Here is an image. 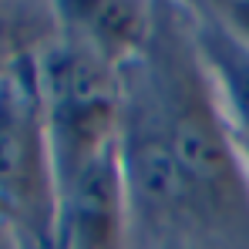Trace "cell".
Segmentation results:
<instances>
[{"label": "cell", "mask_w": 249, "mask_h": 249, "mask_svg": "<svg viewBox=\"0 0 249 249\" xmlns=\"http://www.w3.org/2000/svg\"><path fill=\"white\" fill-rule=\"evenodd\" d=\"M41 105L51 142V162L61 189L101 148L111 145L115 88L94 51L64 47L44 61Z\"/></svg>", "instance_id": "cell-1"}, {"label": "cell", "mask_w": 249, "mask_h": 249, "mask_svg": "<svg viewBox=\"0 0 249 249\" xmlns=\"http://www.w3.org/2000/svg\"><path fill=\"white\" fill-rule=\"evenodd\" d=\"M51 142L41 88L24 61L0 78V226L44 236L51 215Z\"/></svg>", "instance_id": "cell-2"}, {"label": "cell", "mask_w": 249, "mask_h": 249, "mask_svg": "<svg viewBox=\"0 0 249 249\" xmlns=\"http://www.w3.org/2000/svg\"><path fill=\"white\" fill-rule=\"evenodd\" d=\"M175 98L178 101L165 115V128L175 165L185 178L189 209L215 215L222 222L243 215L246 178L226 142V131L219 128L202 94H192L189 88H182Z\"/></svg>", "instance_id": "cell-3"}, {"label": "cell", "mask_w": 249, "mask_h": 249, "mask_svg": "<svg viewBox=\"0 0 249 249\" xmlns=\"http://www.w3.org/2000/svg\"><path fill=\"white\" fill-rule=\"evenodd\" d=\"M122 243V162L101 148L64 185L61 249H118Z\"/></svg>", "instance_id": "cell-4"}, {"label": "cell", "mask_w": 249, "mask_h": 249, "mask_svg": "<svg viewBox=\"0 0 249 249\" xmlns=\"http://www.w3.org/2000/svg\"><path fill=\"white\" fill-rule=\"evenodd\" d=\"M122 172H128L135 196L142 199L145 212L168 219V215L189 209V192H185V178H182L175 155H172L165 115L131 135Z\"/></svg>", "instance_id": "cell-5"}, {"label": "cell", "mask_w": 249, "mask_h": 249, "mask_svg": "<svg viewBox=\"0 0 249 249\" xmlns=\"http://www.w3.org/2000/svg\"><path fill=\"white\" fill-rule=\"evenodd\" d=\"M202 44H206V54L219 81L226 88V98H229L236 118L249 131V51L226 34H206Z\"/></svg>", "instance_id": "cell-6"}, {"label": "cell", "mask_w": 249, "mask_h": 249, "mask_svg": "<svg viewBox=\"0 0 249 249\" xmlns=\"http://www.w3.org/2000/svg\"><path fill=\"white\" fill-rule=\"evenodd\" d=\"M81 10L88 14L84 20L94 31V37H101L105 44H128L142 24V10L128 3H91Z\"/></svg>", "instance_id": "cell-7"}, {"label": "cell", "mask_w": 249, "mask_h": 249, "mask_svg": "<svg viewBox=\"0 0 249 249\" xmlns=\"http://www.w3.org/2000/svg\"><path fill=\"white\" fill-rule=\"evenodd\" d=\"M20 61H17V54H14V37H10V27H7V20L0 17V78L7 74V71H14Z\"/></svg>", "instance_id": "cell-8"}]
</instances>
